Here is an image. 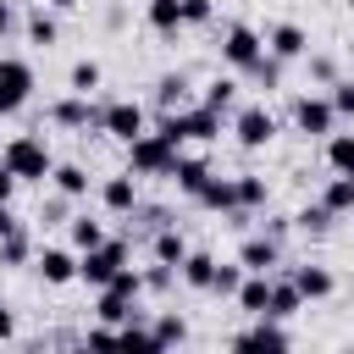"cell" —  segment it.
I'll return each mask as SVG.
<instances>
[{
    "mask_svg": "<svg viewBox=\"0 0 354 354\" xmlns=\"http://www.w3.org/2000/svg\"><path fill=\"white\" fill-rule=\"evenodd\" d=\"M94 315H100L105 326H122V321L133 315V299H122V293H111V288H100V299H94Z\"/></svg>",
    "mask_w": 354,
    "mask_h": 354,
    "instance_id": "28",
    "label": "cell"
},
{
    "mask_svg": "<svg viewBox=\"0 0 354 354\" xmlns=\"http://www.w3.org/2000/svg\"><path fill=\"white\" fill-rule=\"evenodd\" d=\"M249 77H254V83H266V88H277V77H282V61H277L271 50H260V61L249 66Z\"/></svg>",
    "mask_w": 354,
    "mask_h": 354,
    "instance_id": "40",
    "label": "cell"
},
{
    "mask_svg": "<svg viewBox=\"0 0 354 354\" xmlns=\"http://www.w3.org/2000/svg\"><path fill=\"white\" fill-rule=\"evenodd\" d=\"M11 227H17V216H11V205H0V238H6Z\"/></svg>",
    "mask_w": 354,
    "mask_h": 354,
    "instance_id": "48",
    "label": "cell"
},
{
    "mask_svg": "<svg viewBox=\"0 0 354 354\" xmlns=\"http://www.w3.org/2000/svg\"><path fill=\"white\" fill-rule=\"evenodd\" d=\"M260 50H266V39H260L249 22H227V33H221V61H227L232 72H249V66L260 61Z\"/></svg>",
    "mask_w": 354,
    "mask_h": 354,
    "instance_id": "6",
    "label": "cell"
},
{
    "mask_svg": "<svg viewBox=\"0 0 354 354\" xmlns=\"http://www.w3.org/2000/svg\"><path fill=\"white\" fill-rule=\"evenodd\" d=\"M171 282H177V266H166V260H155L144 271V293H171Z\"/></svg>",
    "mask_w": 354,
    "mask_h": 354,
    "instance_id": "39",
    "label": "cell"
},
{
    "mask_svg": "<svg viewBox=\"0 0 354 354\" xmlns=\"http://www.w3.org/2000/svg\"><path fill=\"white\" fill-rule=\"evenodd\" d=\"M232 188H238V210H260L266 205V177H232Z\"/></svg>",
    "mask_w": 354,
    "mask_h": 354,
    "instance_id": "33",
    "label": "cell"
},
{
    "mask_svg": "<svg viewBox=\"0 0 354 354\" xmlns=\"http://www.w3.org/2000/svg\"><path fill=\"white\" fill-rule=\"evenodd\" d=\"M0 166H6L17 183H44L55 160H50V144H44L39 133H17V138L0 149Z\"/></svg>",
    "mask_w": 354,
    "mask_h": 354,
    "instance_id": "1",
    "label": "cell"
},
{
    "mask_svg": "<svg viewBox=\"0 0 354 354\" xmlns=\"http://www.w3.org/2000/svg\"><path fill=\"white\" fill-rule=\"evenodd\" d=\"M100 205H105L111 216H133V205H138V171L105 177V183H100Z\"/></svg>",
    "mask_w": 354,
    "mask_h": 354,
    "instance_id": "12",
    "label": "cell"
},
{
    "mask_svg": "<svg viewBox=\"0 0 354 354\" xmlns=\"http://www.w3.org/2000/svg\"><path fill=\"white\" fill-rule=\"evenodd\" d=\"M171 177H177V194H199L205 188V177H210V160L205 155H177V166H171Z\"/></svg>",
    "mask_w": 354,
    "mask_h": 354,
    "instance_id": "20",
    "label": "cell"
},
{
    "mask_svg": "<svg viewBox=\"0 0 354 354\" xmlns=\"http://www.w3.org/2000/svg\"><path fill=\"white\" fill-rule=\"evenodd\" d=\"M293 227H299V232H310V238H321V232L332 227V210H326V205L315 199V205H304V210L293 216Z\"/></svg>",
    "mask_w": 354,
    "mask_h": 354,
    "instance_id": "34",
    "label": "cell"
},
{
    "mask_svg": "<svg viewBox=\"0 0 354 354\" xmlns=\"http://www.w3.org/2000/svg\"><path fill=\"white\" fill-rule=\"evenodd\" d=\"M288 343H293V337L277 326V315H254V326L232 337V348H288Z\"/></svg>",
    "mask_w": 354,
    "mask_h": 354,
    "instance_id": "15",
    "label": "cell"
},
{
    "mask_svg": "<svg viewBox=\"0 0 354 354\" xmlns=\"http://www.w3.org/2000/svg\"><path fill=\"white\" fill-rule=\"evenodd\" d=\"M149 28L160 39H177L183 33V0H149Z\"/></svg>",
    "mask_w": 354,
    "mask_h": 354,
    "instance_id": "24",
    "label": "cell"
},
{
    "mask_svg": "<svg viewBox=\"0 0 354 354\" xmlns=\"http://www.w3.org/2000/svg\"><path fill=\"white\" fill-rule=\"evenodd\" d=\"M194 205H205V210H238V188H232V177H221V171H210L205 177V188L194 194Z\"/></svg>",
    "mask_w": 354,
    "mask_h": 354,
    "instance_id": "17",
    "label": "cell"
},
{
    "mask_svg": "<svg viewBox=\"0 0 354 354\" xmlns=\"http://www.w3.org/2000/svg\"><path fill=\"white\" fill-rule=\"evenodd\" d=\"M100 133L133 144V138L144 133V105H138V100H111V105H100Z\"/></svg>",
    "mask_w": 354,
    "mask_h": 354,
    "instance_id": "9",
    "label": "cell"
},
{
    "mask_svg": "<svg viewBox=\"0 0 354 354\" xmlns=\"http://www.w3.org/2000/svg\"><path fill=\"white\" fill-rule=\"evenodd\" d=\"M50 6H61V11H66V6H77V0H50Z\"/></svg>",
    "mask_w": 354,
    "mask_h": 354,
    "instance_id": "49",
    "label": "cell"
},
{
    "mask_svg": "<svg viewBox=\"0 0 354 354\" xmlns=\"http://www.w3.org/2000/svg\"><path fill=\"white\" fill-rule=\"evenodd\" d=\"M105 288H111V293H122V299H133V304H138V293H144V271H133V266H122V271H116V277H111V282H105Z\"/></svg>",
    "mask_w": 354,
    "mask_h": 354,
    "instance_id": "38",
    "label": "cell"
},
{
    "mask_svg": "<svg viewBox=\"0 0 354 354\" xmlns=\"http://www.w3.org/2000/svg\"><path fill=\"white\" fill-rule=\"evenodd\" d=\"M88 343H100V348H111V343H116V326H94V332H88Z\"/></svg>",
    "mask_w": 354,
    "mask_h": 354,
    "instance_id": "44",
    "label": "cell"
},
{
    "mask_svg": "<svg viewBox=\"0 0 354 354\" xmlns=\"http://www.w3.org/2000/svg\"><path fill=\"white\" fill-rule=\"evenodd\" d=\"M66 238H72V249L83 254V249H94V243H105V227H100L94 216H72V221H66Z\"/></svg>",
    "mask_w": 354,
    "mask_h": 354,
    "instance_id": "27",
    "label": "cell"
},
{
    "mask_svg": "<svg viewBox=\"0 0 354 354\" xmlns=\"http://www.w3.org/2000/svg\"><path fill=\"white\" fill-rule=\"evenodd\" d=\"M177 155H183V149H177L166 133H138V138L127 144V171H138V177H171Z\"/></svg>",
    "mask_w": 354,
    "mask_h": 354,
    "instance_id": "3",
    "label": "cell"
},
{
    "mask_svg": "<svg viewBox=\"0 0 354 354\" xmlns=\"http://www.w3.org/2000/svg\"><path fill=\"white\" fill-rule=\"evenodd\" d=\"M288 277L299 282V293H304V304H310V299H332V288H337L326 266H299V271H288Z\"/></svg>",
    "mask_w": 354,
    "mask_h": 354,
    "instance_id": "23",
    "label": "cell"
},
{
    "mask_svg": "<svg viewBox=\"0 0 354 354\" xmlns=\"http://www.w3.org/2000/svg\"><path fill=\"white\" fill-rule=\"evenodd\" d=\"M205 105L227 116V111L238 105V77H210V83H205Z\"/></svg>",
    "mask_w": 354,
    "mask_h": 354,
    "instance_id": "29",
    "label": "cell"
},
{
    "mask_svg": "<svg viewBox=\"0 0 354 354\" xmlns=\"http://www.w3.org/2000/svg\"><path fill=\"white\" fill-rule=\"evenodd\" d=\"M348 216H354V205H348Z\"/></svg>",
    "mask_w": 354,
    "mask_h": 354,
    "instance_id": "52",
    "label": "cell"
},
{
    "mask_svg": "<svg viewBox=\"0 0 354 354\" xmlns=\"http://www.w3.org/2000/svg\"><path fill=\"white\" fill-rule=\"evenodd\" d=\"M149 332H155V348H171V343L188 337V321H183V315H155Z\"/></svg>",
    "mask_w": 354,
    "mask_h": 354,
    "instance_id": "32",
    "label": "cell"
},
{
    "mask_svg": "<svg viewBox=\"0 0 354 354\" xmlns=\"http://www.w3.org/2000/svg\"><path fill=\"white\" fill-rule=\"evenodd\" d=\"M326 88H332V94H326L332 111H337V116H354V83H326Z\"/></svg>",
    "mask_w": 354,
    "mask_h": 354,
    "instance_id": "42",
    "label": "cell"
},
{
    "mask_svg": "<svg viewBox=\"0 0 354 354\" xmlns=\"http://www.w3.org/2000/svg\"><path fill=\"white\" fill-rule=\"evenodd\" d=\"M177 277H183L188 288L210 293V277H216V254H205V249H188V254H183V266H177Z\"/></svg>",
    "mask_w": 354,
    "mask_h": 354,
    "instance_id": "21",
    "label": "cell"
},
{
    "mask_svg": "<svg viewBox=\"0 0 354 354\" xmlns=\"http://www.w3.org/2000/svg\"><path fill=\"white\" fill-rule=\"evenodd\" d=\"M348 61H354V39H348Z\"/></svg>",
    "mask_w": 354,
    "mask_h": 354,
    "instance_id": "50",
    "label": "cell"
},
{
    "mask_svg": "<svg viewBox=\"0 0 354 354\" xmlns=\"http://www.w3.org/2000/svg\"><path fill=\"white\" fill-rule=\"evenodd\" d=\"M238 310H249V315H266V304H271V271H243V282H238Z\"/></svg>",
    "mask_w": 354,
    "mask_h": 354,
    "instance_id": "16",
    "label": "cell"
},
{
    "mask_svg": "<svg viewBox=\"0 0 354 354\" xmlns=\"http://www.w3.org/2000/svg\"><path fill=\"white\" fill-rule=\"evenodd\" d=\"M266 50L288 66V61H299V55H310V33L299 28V22H277L271 33H266Z\"/></svg>",
    "mask_w": 354,
    "mask_h": 354,
    "instance_id": "11",
    "label": "cell"
},
{
    "mask_svg": "<svg viewBox=\"0 0 354 354\" xmlns=\"http://www.w3.org/2000/svg\"><path fill=\"white\" fill-rule=\"evenodd\" d=\"M11 22H17V11H11V6H6V0H0V39H6V33H11Z\"/></svg>",
    "mask_w": 354,
    "mask_h": 354,
    "instance_id": "47",
    "label": "cell"
},
{
    "mask_svg": "<svg viewBox=\"0 0 354 354\" xmlns=\"http://www.w3.org/2000/svg\"><path fill=\"white\" fill-rule=\"evenodd\" d=\"M33 266H39V277H44L50 288L77 282V254H72V249H39V254H33Z\"/></svg>",
    "mask_w": 354,
    "mask_h": 354,
    "instance_id": "14",
    "label": "cell"
},
{
    "mask_svg": "<svg viewBox=\"0 0 354 354\" xmlns=\"http://www.w3.org/2000/svg\"><path fill=\"white\" fill-rule=\"evenodd\" d=\"M277 260H282V243L271 232H254V238L238 243V266L243 271H277Z\"/></svg>",
    "mask_w": 354,
    "mask_h": 354,
    "instance_id": "13",
    "label": "cell"
},
{
    "mask_svg": "<svg viewBox=\"0 0 354 354\" xmlns=\"http://www.w3.org/2000/svg\"><path fill=\"white\" fill-rule=\"evenodd\" d=\"M310 72H315V77H321V83H337V66H332V61H326V55H310Z\"/></svg>",
    "mask_w": 354,
    "mask_h": 354,
    "instance_id": "43",
    "label": "cell"
},
{
    "mask_svg": "<svg viewBox=\"0 0 354 354\" xmlns=\"http://www.w3.org/2000/svg\"><path fill=\"white\" fill-rule=\"evenodd\" d=\"M66 83H72V94H94V88L105 83V72H100V61H72Z\"/></svg>",
    "mask_w": 354,
    "mask_h": 354,
    "instance_id": "31",
    "label": "cell"
},
{
    "mask_svg": "<svg viewBox=\"0 0 354 354\" xmlns=\"http://www.w3.org/2000/svg\"><path fill=\"white\" fill-rule=\"evenodd\" d=\"M149 254H155V260H166V266H183L188 238L177 232V221H166V227H155V232H149Z\"/></svg>",
    "mask_w": 354,
    "mask_h": 354,
    "instance_id": "18",
    "label": "cell"
},
{
    "mask_svg": "<svg viewBox=\"0 0 354 354\" xmlns=\"http://www.w3.org/2000/svg\"><path fill=\"white\" fill-rule=\"evenodd\" d=\"M238 282H243V266L232 260V266H221L216 260V277H210V293H221V299H232L238 293Z\"/></svg>",
    "mask_w": 354,
    "mask_h": 354,
    "instance_id": "37",
    "label": "cell"
},
{
    "mask_svg": "<svg viewBox=\"0 0 354 354\" xmlns=\"http://www.w3.org/2000/svg\"><path fill=\"white\" fill-rule=\"evenodd\" d=\"M216 17V6L210 0H183V28H205Z\"/></svg>",
    "mask_w": 354,
    "mask_h": 354,
    "instance_id": "41",
    "label": "cell"
},
{
    "mask_svg": "<svg viewBox=\"0 0 354 354\" xmlns=\"http://www.w3.org/2000/svg\"><path fill=\"white\" fill-rule=\"evenodd\" d=\"M6 337H17V321H11V310H0V343Z\"/></svg>",
    "mask_w": 354,
    "mask_h": 354,
    "instance_id": "46",
    "label": "cell"
},
{
    "mask_svg": "<svg viewBox=\"0 0 354 354\" xmlns=\"http://www.w3.org/2000/svg\"><path fill=\"white\" fill-rule=\"evenodd\" d=\"M11 188H17V177H11L6 166H0V205H11Z\"/></svg>",
    "mask_w": 354,
    "mask_h": 354,
    "instance_id": "45",
    "label": "cell"
},
{
    "mask_svg": "<svg viewBox=\"0 0 354 354\" xmlns=\"http://www.w3.org/2000/svg\"><path fill=\"white\" fill-rule=\"evenodd\" d=\"M33 94V66L17 55H0V116H17Z\"/></svg>",
    "mask_w": 354,
    "mask_h": 354,
    "instance_id": "5",
    "label": "cell"
},
{
    "mask_svg": "<svg viewBox=\"0 0 354 354\" xmlns=\"http://www.w3.org/2000/svg\"><path fill=\"white\" fill-rule=\"evenodd\" d=\"M232 138H238L243 149H266V144L277 138V116H271L266 105H238V116H232Z\"/></svg>",
    "mask_w": 354,
    "mask_h": 354,
    "instance_id": "7",
    "label": "cell"
},
{
    "mask_svg": "<svg viewBox=\"0 0 354 354\" xmlns=\"http://www.w3.org/2000/svg\"><path fill=\"white\" fill-rule=\"evenodd\" d=\"M55 33H61L55 17H50L44 6H33V11H28V39H33V44H55Z\"/></svg>",
    "mask_w": 354,
    "mask_h": 354,
    "instance_id": "35",
    "label": "cell"
},
{
    "mask_svg": "<svg viewBox=\"0 0 354 354\" xmlns=\"http://www.w3.org/2000/svg\"><path fill=\"white\" fill-rule=\"evenodd\" d=\"M50 122L72 127V133H100V105H94V94H66L50 105Z\"/></svg>",
    "mask_w": 354,
    "mask_h": 354,
    "instance_id": "8",
    "label": "cell"
},
{
    "mask_svg": "<svg viewBox=\"0 0 354 354\" xmlns=\"http://www.w3.org/2000/svg\"><path fill=\"white\" fill-rule=\"evenodd\" d=\"M348 11H354V0H348Z\"/></svg>",
    "mask_w": 354,
    "mask_h": 354,
    "instance_id": "51",
    "label": "cell"
},
{
    "mask_svg": "<svg viewBox=\"0 0 354 354\" xmlns=\"http://www.w3.org/2000/svg\"><path fill=\"white\" fill-rule=\"evenodd\" d=\"M22 260H28V232H22V221H17V227L0 238V266H22Z\"/></svg>",
    "mask_w": 354,
    "mask_h": 354,
    "instance_id": "36",
    "label": "cell"
},
{
    "mask_svg": "<svg viewBox=\"0 0 354 354\" xmlns=\"http://www.w3.org/2000/svg\"><path fill=\"white\" fill-rule=\"evenodd\" d=\"M127 238H105V243H94V249H83L77 254V282H88V288H105L122 266H127Z\"/></svg>",
    "mask_w": 354,
    "mask_h": 354,
    "instance_id": "4",
    "label": "cell"
},
{
    "mask_svg": "<svg viewBox=\"0 0 354 354\" xmlns=\"http://www.w3.org/2000/svg\"><path fill=\"white\" fill-rule=\"evenodd\" d=\"M155 105H160V111H183V105H188V77H183V72H166V77L155 83Z\"/></svg>",
    "mask_w": 354,
    "mask_h": 354,
    "instance_id": "25",
    "label": "cell"
},
{
    "mask_svg": "<svg viewBox=\"0 0 354 354\" xmlns=\"http://www.w3.org/2000/svg\"><path fill=\"white\" fill-rule=\"evenodd\" d=\"M50 183H55V194H61V199H83L94 177H88L77 160H66V166H50Z\"/></svg>",
    "mask_w": 354,
    "mask_h": 354,
    "instance_id": "22",
    "label": "cell"
},
{
    "mask_svg": "<svg viewBox=\"0 0 354 354\" xmlns=\"http://www.w3.org/2000/svg\"><path fill=\"white\" fill-rule=\"evenodd\" d=\"M326 166L354 177V133H326Z\"/></svg>",
    "mask_w": 354,
    "mask_h": 354,
    "instance_id": "26",
    "label": "cell"
},
{
    "mask_svg": "<svg viewBox=\"0 0 354 354\" xmlns=\"http://www.w3.org/2000/svg\"><path fill=\"white\" fill-rule=\"evenodd\" d=\"M293 122H299V133L326 138V133L337 127V111H332V100H326V94H299V100H293Z\"/></svg>",
    "mask_w": 354,
    "mask_h": 354,
    "instance_id": "10",
    "label": "cell"
},
{
    "mask_svg": "<svg viewBox=\"0 0 354 354\" xmlns=\"http://www.w3.org/2000/svg\"><path fill=\"white\" fill-rule=\"evenodd\" d=\"M155 133H166V138H171L177 149H183V138H199V144H210V138H221V111H210V105L199 100V105H183V111H166Z\"/></svg>",
    "mask_w": 354,
    "mask_h": 354,
    "instance_id": "2",
    "label": "cell"
},
{
    "mask_svg": "<svg viewBox=\"0 0 354 354\" xmlns=\"http://www.w3.org/2000/svg\"><path fill=\"white\" fill-rule=\"evenodd\" d=\"M299 310H304V293H299V282H293V277H271V304H266V315L288 321V315H299Z\"/></svg>",
    "mask_w": 354,
    "mask_h": 354,
    "instance_id": "19",
    "label": "cell"
},
{
    "mask_svg": "<svg viewBox=\"0 0 354 354\" xmlns=\"http://www.w3.org/2000/svg\"><path fill=\"white\" fill-rule=\"evenodd\" d=\"M321 205H326L332 216H343V210L354 205V177H343V171H337V177H332V183L321 188Z\"/></svg>",
    "mask_w": 354,
    "mask_h": 354,
    "instance_id": "30",
    "label": "cell"
}]
</instances>
